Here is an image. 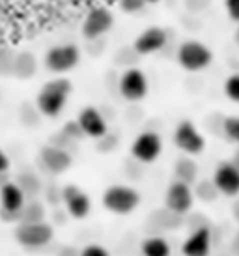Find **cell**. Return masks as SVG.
Returning <instances> with one entry per match:
<instances>
[{
    "label": "cell",
    "mask_w": 239,
    "mask_h": 256,
    "mask_svg": "<svg viewBox=\"0 0 239 256\" xmlns=\"http://www.w3.org/2000/svg\"><path fill=\"white\" fill-rule=\"evenodd\" d=\"M213 185L224 196H238L239 194V168L234 161H222L217 164L213 172Z\"/></svg>",
    "instance_id": "obj_10"
},
{
    "label": "cell",
    "mask_w": 239,
    "mask_h": 256,
    "mask_svg": "<svg viewBox=\"0 0 239 256\" xmlns=\"http://www.w3.org/2000/svg\"><path fill=\"white\" fill-rule=\"evenodd\" d=\"M192 204H194V194H192L190 185L178 182V180L168 185L166 194H164V206L168 212L176 215H183L190 212Z\"/></svg>",
    "instance_id": "obj_9"
},
{
    "label": "cell",
    "mask_w": 239,
    "mask_h": 256,
    "mask_svg": "<svg viewBox=\"0 0 239 256\" xmlns=\"http://www.w3.org/2000/svg\"><path fill=\"white\" fill-rule=\"evenodd\" d=\"M174 174H176L178 182H183V184L190 185L194 180H196L198 166L192 159H189V157H182V159H178L176 166H174Z\"/></svg>",
    "instance_id": "obj_19"
},
{
    "label": "cell",
    "mask_w": 239,
    "mask_h": 256,
    "mask_svg": "<svg viewBox=\"0 0 239 256\" xmlns=\"http://www.w3.org/2000/svg\"><path fill=\"white\" fill-rule=\"evenodd\" d=\"M146 4H155V2H159V0H144Z\"/></svg>",
    "instance_id": "obj_27"
},
{
    "label": "cell",
    "mask_w": 239,
    "mask_h": 256,
    "mask_svg": "<svg viewBox=\"0 0 239 256\" xmlns=\"http://www.w3.org/2000/svg\"><path fill=\"white\" fill-rule=\"evenodd\" d=\"M166 32L161 26H150L134 40L133 47L138 54H154L166 45Z\"/></svg>",
    "instance_id": "obj_15"
},
{
    "label": "cell",
    "mask_w": 239,
    "mask_h": 256,
    "mask_svg": "<svg viewBox=\"0 0 239 256\" xmlns=\"http://www.w3.org/2000/svg\"><path fill=\"white\" fill-rule=\"evenodd\" d=\"M10 168V159H8V156L0 150V174H4V172Z\"/></svg>",
    "instance_id": "obj_26"
},
{
    "label": "cell",
    "mask_w": 239,
    "mask_h": 256,
    "mask_svg": "<svg viewBox=\"0 0 239 256\" xmlns=\"http://www.w3.org/2000/svg\"><path fill=\"white\" fill-rule=\"evenodd\" d=\"M78 256H110V254H108V250H106L103 245L90 243V245H86L84 249L80 250V254Z\"/></svg>",
    "instance_id": "obj_23"
},
{
    "label": "cell",
    "mask_w": 239,
    "mask_h": 256,
    "mask_svg": "<svg viewBox=\"0 0 239 256\" xmlns=\"http://www.w3.org/2000/svg\"><path fill=\"white\" fill-rule=\"evenodd\" d=\"M54 230L45 220L34 222H21L15 230V240L24 249H42L52 242Z\"/></svg>",
    "instance_id": "obj_3"
},
{
    "label": "cell",
    "mask_w": 239,
    "mask_h": 256,
    "mask_svg": "<svg viewBox=\"0 0 239 256\" xmlns=\"http://www.w3.org/2000/svg\"><path fill=\"white\" fill-rule=\"evenodd\" d=\"M114 17L106 8H94L82 21V36L86 40H98L112 28Z\"/></svg>",
    "instance_id": "obj_12"
},
{
    "label": "cell",
    "mask_w": 239,
    "mask_h": 256,
    "mask_svg": "<svg viewBox=\"0 0 239 256\" xmlns=\"http://www.w3.org/2000/svg\"><path fill=\"white\" fill-rule=\"evenodd\" d=\"M183 256H210L211 252V230L200 226L190 232L189 238L182 245Z\"/></svg>",
    "instance_id": "obj_16"
},
{
    "label": "cell",
    "mask_w": 239,
    "mask_h": 256,
    "mask_svg": "<svg viewBox=\"0 0 239 256\" xmlns=\"http://www.w3.org/2000/svg\"><path fill=\"white\" fill-rule=\"evenodd\" d=\"M192 194H196V196H200L202 200H215L217 198V194H218V191L215 189V185H213V182H204V184H200L196 187V191L192 192Z\"/></svg>",
    "instance_id": "obj_22"
},
{
    "label": "cell",
    "mask_w": 239,
    "mask_h": 256,
    "mask_svg": "<svg viewBox=\"0 0 239 256\" xmlns=\"http://www.w3.org/2000/svg\"><path fill=\"white\" fill-rule=\"evenodd\" d=\"M222 131L228 136V140L239 144V116H228V118H224Z\"/></svg>",
    "instance_id": "obj_20"
},
{
    "label": "cell",
    "mask_w": 239,
    "mask_h": 256,
    "mask_svg": "<svg viewBox=\"0 0 239 256\" xmlns=\"http://www.w3.org/2000/svg\"><path fill=\"white\" fill-rule=\"evenodd\" d=\"M77 126L80 129V133L84 136H90V138H103L108 133V126H106L105 116L96 107L82 108L78 112Z\"/></svg>",
    "instance_id": "obj_13"
},
{
    "label": "cell",
    "mask_w": 239,
    "mask_h": 256,
    "mask_svg": "<svg viewBox=\"0 0 239 256\" xmlns=\"http://www.w3.org/2000/svg\"><path fill=\"white\" fill-rule=\"evenodd\" d=\"M78 62H80V50L77 45H71V43L54 45L45 54V66L52 73H68L75 70Z\"/></svg>",
    "instance_id": "obj_5"
},
{
    "label": "cell",
    "mask_w": 239,
    "mask_h": 256,
    "mask_svg": "<svg viewBox=\"0 0 239 256\" xmlns=\"http://www.w3.org/2000/svg\"><path fill=\"white\" fill-rule=\"evenodd\" d=\"M24 206H26V194L21 189V185L14 182L0 185V214L4 219L8 217L19 219Z\"/></svg>",
    "instance_id": "obj_7"
},
{
    "label": "cell",
    "mask_w": 239,
    "mask_h": 256,
    "mask_svg": "<svg viewBox=\"0 0 239 256\" xmlns=\"http://www.w3.org/2000/svg\"><path fill=\"white\" fill-rule=\"evenodd\" d=\"M140 204V194L129 185H110L103 192V206L116 215H129Z\"/></svg>",
    "instance_id": "obj_2"
},
{
    "label": "cell",
    "mask_w": 239,
    "mask_h": 256,
    "mask_svg": "<svg viewBox=\"0 0 239 256\" xmlns=\"http://www.w3.org/2000/svg\"><path fill=\"white\" fill-rule=\"evenodd\" d=\"M142 256H170L172 249H170V243L164 238L154 236V238H146L140 245Z\"/></svg>",
    "instance_id": "obj_18"
},
{
    "label": "cell",
    "mask_w": 239,
    "mask_h": 256,
    "mask_svg": "<svg viewBox=\"0 0 239 256\" xmlns=\"http://www.w3.org/2000/svg\"><path fill=\"white\" fill-rule=\"evenodd\" d=\"M40 163L50 174H62L71 166V156L62 148L56 146H47L40 154Z\"/></svg>",
    "instance_id": "obj_17"
},
{
    "label": "cell",
    "mask_w": 239,
    "mask_h": 256,
    "mask_svg": "<svg viewBox=\"0 0 239 256\" xmlns=\"http://www.w3.org/2000/svg\"><path fill=\"white\" fill-rule=\"evenodd\" d=\"M120 94L127 101H140L148 94V78L138 68L127 70L120 78Z\"/></svg>",
    "instance_id": "obj_11"
},
{
    "label": "cell",
    "mask_w": 239,
    "mask_h": 256,
    "mask_svg": "<svg viewBox=\"0 0 239 256\" xmlns=\"http://www.w3.org/2000/svg\"><path fill=\"white\" fill-rule=\"evenodd\" d=\"M71 96V82L68 78H52L38 94V108L43 116L56 118L62 112Z\"/></svg>",
    "instance_id": "obj_1"
},
{
    "label": "cell",
    "mask_w": 239,
    "mask_h": 256,
    "mask_svg": "<svg viewBox=\"0 0 239 256\" xmlns=\"http://www.w3.org/2000/svg\"><path fill=\"white\" fill-rule=\"evenodd\" d=\"M224 94L228 100L239 103V73H232L224 80Z\"/></svg>",
    "instance_id": "obj_21"
},
{
    "label": "cell",
    "mask_w": 239,
    "mask_h": 256,
    "mask_svg": "<svg viewBox=\"0 0 239 256\" xmlns=\"http://www.w3.org/2000/svg\"><path fill=\"white\" fill-rule=\"evenodd\" d=\"M162 152V140L155 131H142L131 144V156L140 163H154Z\"/></svg>",
    "instance_id": "obj_8"
},
{
    "label": "cell",
    "mask_w": 239,
    "mask_h": 256,
    "mask_svg": "<svg viewBox=\"0 0 239 256\" xmlns=\"http://www.w3.org/2000/svg\"><path fill=\"white\" fill-rule=\"evenodd\" d=\"M174 144L185 156H198L206 148V140L198 128L189 120L180 122L174 129Z\"/></svg>",
    "instance_id": "obj_6"
},
{
    "label": "cell",
    "mask_w": 239,
    "mask_h": 256,
    "mask_svg": "<svg viewBox=\"0 0 239 256\" xmlns=\"http://www.w3.org/2000/svg\"><path fill=\"white\" fill-rule=\"evenodd\" d=\"M211 60H213L211 49L194 40L183 42L178 49V64L182 66L185 72H202L211 64Z\"/></svg>",
    "instance_id": "obj_4"
},
{
    "label": "cell",
    "mask_w": 239,
    "mask_h": 256,
    "mask_svg": "<svg viewBox=\"0 0 239 256\" xmlns=\"http://www.w3.org/2000/svg\"><path fill=\"white\" fill-rule=\"evenodd\" d=\"M120 6L126 14H136V12H140L142 8L146 6V2L144 0H122Z\"/></svg>",
    "instance_id": "obj_24"
},
{
    "label": "cell",
    "mask_w": 239,
    "mask_h": 256,
    "mask_svg": "<svg viewBox=\"0 0 239 256\" xmlns=\"http://www.w3.org/2000/svg\"><path fill=\"white\" fill-rule=\"evenodd\" d=\"M224 6H226V12H228V17L232 21L239 22V0H226Z\"/></svg>",
    "instance_id": "obj_25"
},
{
    "label": "cell",
    "mask_w": 239,
    "mask_h": 256,
    "mask_svg": "<svg viewBox=\"0 0 239 256\" xmlns=\"http://www.w3.org/2000/svg\"><path fill=\"white\" fill-rule=\"evenodd\" d=\"M62 200L64 206L68 210V214L73 217V219H84L86 215L90 214L92 210V202L80 187L77 185H66L62 189Z\"/></svg>",
    "instance_id": "obj_14"
}]
</instances>
